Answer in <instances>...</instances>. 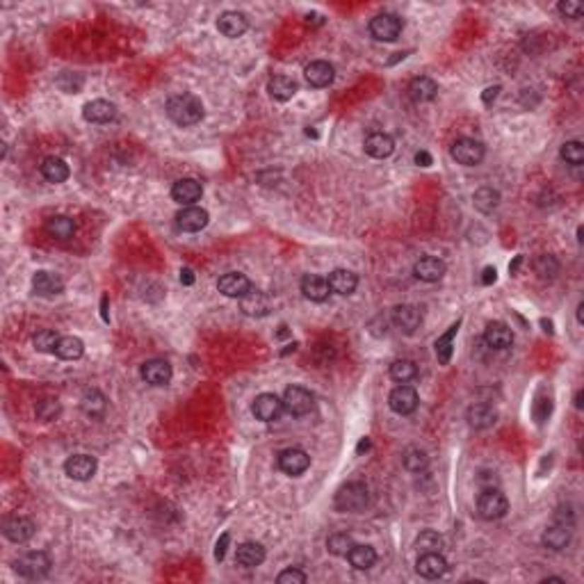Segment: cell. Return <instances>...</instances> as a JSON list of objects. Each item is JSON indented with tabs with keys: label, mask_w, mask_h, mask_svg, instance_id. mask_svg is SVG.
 I'll return each mask as SVG.
<instances>
[{
	"label": "cell",
	"mask_w": 584,
	"mask_h": 584,
	"mask_svg": "<svg viewBox=\"0 0 584 584\" xmlns=\"http://www.w3.org/2000/svg\"><path fill=\"white\" fill-rule=\"evenodd\" d=\"M167 117L176 126H194L203 119V103L194 94H176L167 101Z\"/></svg>",
	"instance_id": "6da1fadb"
},
{
	"label": "cell",
	"mask_w": 584,
	"mask_h": 584,
	"mask_svg": "<svg viewBox=\"0 0 584 584\" xmlns=\"http://www.w3.org/2000/svg\"><path fill=\"white\" fill-rule=\"evenodd\" d=\"M370 502V493H367V486L361 481H350V484H343L338 488L333 505L338 511H345V514H358L363 511Z\"/></svg>",
	"instance_id": "7a4b0ae2"
},
{
	"label": "cell",
	"mask_w": 584,
	"mask_h": 584,
	"mask_svg": "<svg viewBox=\"0 0 584 584\" xmlns=\"http://www.w3.org/2000/svg\"><path fill=\"white\" fill-rule=\"evenodd\" d=\"M14 571L25 580H39L50 571V557L42 550L23 552V555L14 561Z\"/></svg>",
	"instance_id": "3957f363"
},
{
	"label": "cell",
	"mask_w": 584,
	"mask_h": 584,
	"mask_svg": "<svg viewBox=\"0 0 584 584\" xmlns=\"http://www.w3.org/2000/svg\"><path fill=\"white\" fill-rule=\"evenodd\" d=\"M509 511V500L500 488H486L477 498V514L484 520H498Z\"/></svg>",
	"instance_id": "277c9868"
},
{
	"label": "cell",
	"mask_w": 584,
	"mask_h": 584,
	"mask_svg": "<svg viewBox=\"0 0 584 584\" xmlns=\"http://www.w3.org/2000/svg\"><path fill=\"white\" fill-rule=\"evenodd\" d=\"M404 21L397 14L384 12L377 14L370 21V35L377 39V42H395V39L402 35Z\"/></svg>",
	"instance_id": "5b68a950"
},
{
	"label": "cell",
	"mask_w": 584,
	"mask_h": 584,
	"mask_svg": "<svg viewBox=\"0 0 584 584\" xmlns=\"http://www.w3.org/2000/svg\"><path fill=\"white\" fill-rule=\"evenodd\" d=\"M450 153H452V158L459 162V165H464V167H475L479 165L481 160H484V144L473 137H459L452 149H450Z\"/></svg>",
	"instance_id": "8992f818"
},
{
	"label": "cell",
	"mask_w": 584,
	"mask_h": 584,
	"mask_svg": "<svg viewBox=\"0 0 584 584\" xmlns=\"http://www.w3.org/2000/svg\"><path fill=\"white\" fill-rule=\"evenodd\" d=\"M313 406H315L313 395L306 391V388H302V386H288V388H285V393H283V408L290 416H297V418L309 416L313 411Z\"/></svg>",
	"instance_id": "52a82bcc"
},
{
	"label": "cell",
	"mask_w": 584,
	"mask_h": 584,
	"mask_svg": "<svg viewBox=\"0 0 584 584\" xmlns=\"http://www.w3.org/2000/svg\"><path fill=\"white\" fill-rule=\"evenodd\" d=\"M279 468L285 475L299 477L311 468V457L302 447H285L283 452H279Z\"/></svg>",
	"instance_id": "ba28073f"
},
{
	"label": "cell",
	"mask_w": 584,
	"mask_h": 584,
	"mask_svg": "<svg viewBox=\"0 0 584 584\" xmlns=\"http://www.w3.org/2000/svg\"><path fill=\"white\" fill-rule=\"evenodd\" d=\"M283 411V399H279L274 393H263L253 399L251 404V413L256 416V420L260 423H274L276 418Z\"/></svg>",
	"instance_id": "9c48e42d"
},
{
	"label": "cell",
	"mask_w": 584,
	"mask_h": 584,
	"mask_svg": "<svg viewBox=\"0 0 584 584\" xmlns=\"http://www.w3.org/2000/svg\"><path fill=\"white\" fill-rule=\"evenodd\" d=\"M391 320L404 336H413L416 329L420 326V322H423V313H420L411 304H399L393 309Z\"/></svg>",
	"instance_id": "30bf717a"
},
{
	"label": "cell",
	"mask_w": 584,
	"mask_h": 584,
	"mask_svg": "<svg viewBox=\"0 0 584 584\" xmlns=\"http://www.w3.org/2000/svg\"><path fill=\"white\" fill-rule=\"evenodd\" d=\"M96 459L89 454H74L64 461V473L76 481H87L96 475Z\"/></svg>",
	"instance_id": "8fae6325"
},
{
	"label": "cell",
	"mask_w": 584,
	"mask_h": 584,
	"mask_svg": "<svg viewBox=\"0 0 584 584\" xmlns=\"http://www.w3.org/2000/svg\"><path fill=\"white\" fill-rule=\"evenodd\" d=\"M139 374L149 386H167L171 382V377H173V370H171L169 361H165V358H151V361H147L144 365H142Z\"/></svg>",
	"instance_id": "7c38bea8"
},
{
	"label": "cell",
	"mask_w": 584,
	"mask_h": 584,
	"mask_svg": "<svg viewBox=\"0 0 584 584\" xmlns=\"http://www.w3.org/2000/svg\"><path fill=\"white\" fill-rule=\"evenodd\" d=\"M210 214L208 210H203L199 206H188L176 214V227L185 233H199L208 227Z\"/></svg>",
	"instance_id": "4fadbf2b"
},
{
	"label": "cell",
	"mask_w": 584,
	"mask_h": 584,
	"mask_svg": "<svg viewBox=\"0 0 584 584\" xmlns=\"http://www.w3.org/2000/svg\"><path fill=\"white\" fill-rule=\"evenodd\" d=\"M3 534L12 543H25L35 537V522L25 516H9L3 520Z\"/></svg>",
	"instance_id": "5bb4252c"
},
{
	"label": "cell",
	"mask_w": 584,
	"mask_h": 584,
	"mask_svg": "<svg viewBox=\"0 0 584 584\" xmlns=\"http://www.w3.org/2000/svg\"><path fill=\"white\" fill-rule=\"evenodd\" d=\"M447 272V265L436 258V256H423L416 265H413V274L416 279L425 281V283H436L445 276Z\"/></svg>",
	"instance_id": "9a60e30c"
},
{
	"label": "cell",
	"mask_w": 584,
	"mask_h": 584,
	"mask_svg": "<svg viewBox=\"0 0 584 584\" xmlns=\"http://www.w3.org/2000/svg\"><path fill=\"white\" fill-rule=\"evenodd\" d=\"M217 290L224 297H231V299H240L249 290H251V281L240 272H227L224 276H219L217 281Z\"/></svg>",
	"instance_id": "2e32d148"
},
{
	"label": "cell",
	"mask_w": 584,
	"mask_h": 584,
	"mask_svg": "<svg viewBox=\"0 0 584 584\" xmlns=\"http://www.w3.org/2000/svg\"><path fill=\"white\" fill-rule=\"evenodd\" d=\"M416 571L420 578L425 580H436V578H443L445 571H447V561L445 557L440 555V552H423L416 563Z\"/></svg>",
	"instance_id": "e0dca14e"
},
{
	"label": "cell",
	"mask_w": 584,
	"mask_h": 584,
	"mask_svg": "<svg viewBox=\"0 0 584 584\" xmlns=\"http://www.w3.org/2000/svg\"><path fill=\"white\" fill-rule=\"evenodd\" d=\"M388 406L393 408L397 416H408L418 408V393L411 386H397L388 397Z\"/></svg>",
	"instance_id": "ac0fdd59"
},
{
	"label": "cell",
	"mask_w": 584,
	"mask_h": 584,
	"mask_svg": "<svg viewBox=\"0 0 584 584\" xmlns=\"http://www.w3.org/2000/svg\"><path fill=\"white\" fill-rule=\"evenodd\" d=\"M304 78L311 87L322 89V87H329L333 83L336 69H333V64L324 62V59H315V62H311L309 67L304 69Z\"/></svg>",
	"instance_id": "d6986e66"
},
{
	"label": "cell",
	"mask_w": 584,
	"mask_h": 584,
	"mask_svg": "<svg viewBox=\"0 0 584 584\" xmlns=\"http://www.w3.org/2000/svg\"><path fill=\"white\" fill-rule=\"evenodd\" d=\"M201 194H203V188H201V183L199 181H194V178H181L173 183V188H171V197L176 203H181V206H194L199 199H201Z\"/></svg>",
	"instance_id": "ffe728a7"
},
{
	"label": "cell",
	"mask_w": 584,
	"mask_h": 584,
	"mask_svg": "<svg viewBox=\"0 0 584 584\" xmlns=\"http://www.w3.org/2000/svg\"><path fill=\"white\" fill-rule=\"evenodd\" d=\"M484 343L491 350H507V347H511V343H514V331H511V326L505 322H488L484 331Z\"/></svg>",
	"instance_id": "44dd1931"
},
{
	"label": "cell",
	"mask_w": 584,
	"mask_h": 584,
	"mask_svg": "<svg viewBox=\"0 0 584 584\" xmlns=\"http://www.w3.org/2000/svg\"><path fill=\"white\" fill-rule=\"evenodd\" d=\"M247 28H249V21L242 12H224L217 18V30L229 39L242 37L244 33H247Z\"/></svg>",
	"instance_id": "7402d4cb"
},
{
	"label": "cell",
	"mask_w": 584,
	"mask_h": 584,
	"mask_svg": "<svg viewBox=\"0 0 584 584\" xmlns=\"http://www.w3.org/2000/svg\"><path fill=\"white\" fill-rule=\"evenodd\" d=\"M363 149L370 158H377V160H384L388 156H393L395 151V142L391 135H386V132H372V135H367L365 142H363Z\"/></svg>",
	"instance_id": "603a6c76"
},
{
	"label": "cell",
	"mask_w": 584,
	"mask_h": 584,
	"mask_svg": "<svg viewBox=\"0 0 584 584\" xmlns=\"http://www.w3.org/2000/svg\"><path fill=\"white\" fill-rule=\"evenodd\" d=\"M83 117L89 124H108L117 117V108L110 103V101H103V98H96V101H89V103L83 108Z\"/></svg>",
	"instance_id": "cb8c5ba5"
},
{
	"label": "cell",
	"mask_w": 584,
	"mask_h": 584,
	"mask_svg": "<svg viewBox=\"0 0 584 584\" xmlns=\"http://www.w3.org/2000/svg\"><path fill=\"white\" fill-rule=\"evenodd\" d=\"M240 309L249 317H265L270 313V297L260 290H249L244 297H240Z\"/></svg>",
	"instance_id": "d4e9b609"
},
{
	"label": "cell",
	"mask_w": 584,
	"mask_h": 584,
	"mask_svg": "<svg viewBox=\"0 0 584 584\" xmlns=\"http://www.w3.org/2000/svg\"><path fill=\"white\" fill-rule=\"evenodd\" d=\"M33 290L39 297H55L64 290V281L53 272H37L33 276Z\"/></svg>",
	"instance_id": "484cf974"
},
{
	"label": "cell",
	"mask_w": 584,
	"mask_h": 584,
	"mask_svg": "<svg viewBox=\"0 0 584 584\" xmlns=\"http://www.w3.org/2000/svg\"><path fill=\"white\" fill-rule=\"evenodd\" d=\"M406 91H408V98H411L413 103H427V101H432L438 94V85L434 83L432 78L418 76V78L411 80V83H408Z\"/></svg>",
	"instance_id": "4316f807"
},
{
	"label": "cell",
	"mask_w": 584,
	"mask_h": 584,
	"mask_svg": "<svg viewBox=\"0 0 584 584\" xmlns=\"http://www.w3.org/2000/svg\"><path fill=\"white\" fill-rule=\"evenodd\" d=\"M571 532H573L571 525L555 520L546 532H543V546L550 550H563L571 543Z\"/></svg>",
	"instance_id": "83f0119b"
},
{
	"label": "cell",
	"mask_w": 584,
	"mask_h": 584,
	"mask_svg": "<svg viewBox=\"0 0 584 584\" xmlns=\"http://www.w3.org/2000/svg\"><path fill=\"white\" fill-rule=\"evenodd\" d=\"M235 561L244 568H256L265 561V548L256 541H247L235 550Z\"/></svg>",
	"instance_id": "f1b7e54d"
},
{
	"label": "cell",
	"mask_w": 584,
	"mask_h": 584,
	"mask_svg": "<svg viewBox=\"0 0 584 584\" xmlns=\"http://www.w3.org/2000/svg\"><path fill=\"white\" fill-rule=\"evenodd\" d=\"M466 420H468V425L473 427V429H488V427L496 425L498 411L491 404H473V406L468 408Z\"/></svg>",
	"instance_id": "f546056e"
},
{
	"label": "cell",
	"mask_w": 584,
	"mask_h": 584,
	"mask_svg": "<svg viewBox=\"0 0 584 584\" xmlns=\"http://www.w3.org/2000/svg\"><path fill=\"white\" fill-rule=\"evenodd\" d=\"M302 292L306 299H311V302H324L326 297H329L331 288H329V281L322 279V276L306 274L302 279Z\"/></svg>",
	"instance_id": "4dcf8cb0"
},
{
	"label": "cell",
	"mask_w": 584,
	"mask_h": 584,
	"mask_svg": "<svg viewBox=\"0 0 584 584\" xmlns=\"http://www.w3.org/2000/svg\"><path fill=\"white\" fill-rule=\"evenodd\" d=\"M80 408H83V413L89 418H101L108 408V399L103 393L96 391V388H89V391H85L83 397H80Z\"/></svg>",
	"instance_id": "1f68e13d"
},
{
	"label": "cell",
	"mask_w": 584,
	"mask_h": 584,
	"mask_svg": "<svg viewBox=\"0 0 584 584\" xmlns=\"http://www.w3.org/2000/svg\"><path fill=\"white\" fill-rule=\"evenodd\" d=\"M459 326H461V320L454 322L450 329L438 338L436 345H434V350H436V358H438V363L440 365H447L450 361H452V354H454V336L459 333Z\"/></svg>",
	"instance_id": "d6a6232c"
},
{
	"label": "cell",
	"mask_w": 584,
	"mask_h": 584,
	"mask_svg": "<svg viewBox=\"0 0 584 584\" xmlns=\"http://www.w3.org/2000/svg\"><path fill=\"white\" fill-rule=\"evenodd\" d=\"M329 288L331 292H338V294H352L358 285V276L350 270H333L329 274Z\"/></svg>",
	"instance_id": "836d02e7"
},
{
	"label": "cell",
	"mask_w": 584,
	"mask_h": 584,
	"mask_svg": "<svg viewBox=\"0 0 584 584\" xmlns=\"http://www.w3.org/2000/svg\"><path fill=\"white\" fill-rule=\"evenodd\" d=\"M268 91H270V96L274 101H281V103H285V101H290L297 94V83L288 76H272L270 83H268Z\"/></svg>",
	"instance_id": "e575fe53"
},
{
	"label": "cell",
	"mask_w": 584,
	"mask_h": 584,
	"mask_svg": "<svg viewBox=\"0 0 584 584\" xmlns=\"http://www.w3.org/2000/svg\"><path fill=\"white\" fill-rule=\"evenodd\" d=\"M46 233L55 240H69L76 233V222L67 214H55L46 222Z\"/></svg>",
	"instance_id": "d590c367"
},
{
	"label": "cell",
	"mask_w": 584,
	"mask_h": 584,
	"mask_svg": "<svg viewBox=\"0 0 584 584\" xmlns=\"http://www.w3.org/2000/svg\"><path fill=\"white\" fill-rule=\"evenodd\" d=\"M69 165L62 160V158H55V156H50L42 162V176L48 181V183H64L69 178Z\"/></svg>",
	"instance_id": "8d00e7d4"
},
{
	"label": "cell",
	"mask_w": 584,
	"mask_h": 584,
	"mask_svg": "<svg viewBox=\"0 0 584 584\" xmlns=\"http://www.w3.org/2000/svg\"><path fill=\"white\" fill-rule=\"evenodd\" d=\"M55 354L62 358V361H78V358L85 354V343L76 336H64L59 338Z\"/></svg>",
	"instance_id": "74e56055"
},
{
	"label": "cell",
	"mask_w": 584,
	"mask_h": 584,
	"mask_svg": "<svg viewBox=\"0 0 584 584\" xmlns=\"http://www.w3.org/2000/svg\"><path fill=\"white\" fill-rule=\"evenodd\" d=\"M347 559H350V563L356 571H370L374 566V561H377V552H374L372 546H356L354 543Z\"/></svg>",
	"instance_id": "f35d334b"
},
{
	"label": "cell",
	"mask_w": 584,
	"mask_h": 584,
	"mask_svg": "<svg viewBox=\"0 0 584 584\" xmlns=\"http://www.w3.org/2000/svg\"><path fill=\"white\" fill-rule=\"evenodd\" d=\"M473 203L479 212H493L498 206H500V192L493 190V188H479L475 194H473Z\"/></svg>",
	"instance_id": "ab89813d"
},
{
	"label": "cell",
	"mask_w": 584,
	"mask_h": 584,
	"mask_svg": "<svg viewBox=\"0 0 584 584\" xmlns=\"http://www.w3.org/2000/svg\"><path fill=\"white\" fill-rule=\"evenodd\" d=\"M532 268H534L537 276L543 281H550V279H555V276L559 274V260L555 258V256H550V253H541L534 258V263H532Z\"/></svg>",
	"instance_id": "60d3db41"
},
{
	"label": "cell",
	"mask_w": 584,
	"mask_h": 584,
	"mask_svg": "<svg viewBox=\"0 0 584 584\" xmlns=\"http://www.w3.org/2000/svg\"><path fill=\"white\" fill-rule=\"evenodd\" d=\"M391 377L397 384H408L418 377V365L413 361H408V358H399V361L391 365Z\"/></svg>",
	"instance_id": "b9f144b4"
},
{
	"label": "cell",
	"mask_w": 584,
	"mask_h": 584,
	"mask_svg": "<svg viewBox=\"0 0 584 584\" xmlns=\"http://www.w3.org/2000/svg\"><path fill=\"white\" fill-rule=\"evenodd\" d=\"M402 464L406 470H411V473H423L427 468L429 459H427V452L420 447H406L404 454H402Z\"/></svg>",
	"instance_id": "7bdbcfd3"
},
{
	"label": "cell",
	"mask_w": 584,
	"mask_h": 584,
	"mask_svg": "<svg viewBox=\"0 0 584 584\" xmlns=\"http://www.w3.org/2000/svg\"><path fill=\"white\" fill-rule=\"evenodd\" d=\"M559 156H561L563 162H566V165L582 167V162H584V147H582V142H578V139L566 142V144L561 147Z\"/></svg>",
	"instance_id": "ee69618b"
},
{
	"label": "cell",
	"mask_w": 584,
	"mask_h": 584,
	"mask_svg": "<svg viewBox=\"0 0 584 584\" xmlns=\"http://www.w3.org/2000/svg\"><path fill=\"white\" fill-rule=\"evenodd\" d=\"M443 546H445L443 537H440L438 532H434V529H425L423 534L416 539V548L420 552H440L443 550Z\"/></svg>",
	"instance_id": "f6af8a7d"
},
{
	"label": "cell",
	"mask_w": 584,
	"mask_h": 584,
	"mask_svg": "<svg viewBox=\"0 0 584 584\" xmlns=\"http://www.w3.org/2000/svg\"><path fill=\"white\" fill-rule=\"evenodd\" d=\"M352 546H354V541L350 534H345V532H336V534H331L329 541H326V548H329V552L336 557H347Z\"/></svg>",
	"instance_id": "bcb514c9"
},
{
	"label": "cell",
	"mask_w": 584,
	"mask_h": 584,
	"mask_svg": "<svg viewBox=\"0 0 584 584\" xmlns=\"http://www.w3.org/2000/svg\"><path fill=\"white\" fill-rule=\"evenodd\" d=\"M57 343H59V336H57L53 329H44V331H39V333L33 338L35 350H37V352H42V354L55 352Z\"/></svg>",
	"instance_id": "7dc6e473"
},
{
	"label": "cell",
	"mask_w": 584,
	"mask_h": 584,
	"mask_svg": "<svg viewBox=\"0 0 584 584\" xmlns=\"http://www.w3.org/2000/svg\"><path fill=\"white\" fill-rule=\"evenodd\" d=\"M59 411H62V408H59V402L57 399H42V402L37 404V408H35V413H37V418L39 420H44V423H50V420H55L57 416H59Z\"/></svg>",
	"instance_id": "c3c4849f"
},
{
	"label": "cell",
	"mask_w": 584,
	"mask_h": 584,
	"mask_svg": "<svg viewBox=\"0 0 584 584\" xmlns=\"http://www.w3.org/2000/svg\"><path fill=\"white\" fill-rule=\"evenodd\" d=\"M83 83H85L83 76H78V74H69V71L57 78V85H64L62 89L67 91V94H76V91H78L80 87H83Z\"/></svg>",
	"instance_id": "681fc988"
},
{
	"label": "cell",
	"mask_w": 584,
	"mask_h": 584,
	"mask_svg": "<svg viewBox=\"0 0 584 584\" xmlns=\"http://www.w3.org/2000/svg\"><path fill=\"white\" fill-rule=\"evenodd\" d=\"M306 573L299 571V568H285L283 573H279V578H276V582L279 584H306Z\"/></svg>",
	"instance_id": "f907efd6"
},
{
	"label": "cell",
	"mask_w": 584,
	"mask_h": 584,
	"mask_svg": "<svg viewBox=\"0 0 584 584\" xmlns=\"http://www.w3.org/2000/svg\"><path fill=\"white\" fill-rule=\"evenodd\" d=\"M557 12L563 18H580L584 14V5L582 3H573V0H566V3L557 5Z\"/></svg>",
	"instance_id": "816d5d0a"
},
{
	"label": "cell",
	"mask_w": 584,
	"mask_h": 584,
	"mask_svg": "<svg viewBox=\"0 0 584 584\" xmlns=\"http://www.w3.org/2000/svg\"><path fill=\"white\" fill-rule=\"evenodd\" d=\"M550 411H552V402H550V399H537V404H534V418H537L539 425L546 423L548 416H550Z\"/></svg>",
	"instance_id": "f5cc1de1"
},
{
	"label": "cell",
	"mask_w": 584,
	"mask_h": 584,
	"mask_svg": "<svg viewBox=\"0 0 584 584\" xmlns=\"http://www.w3.org/2000/svg\"><path fill=\"white\" fill-rule=\"evenodd\" d=\"M477 484H479L481 491L498 488V477H496V473H491V470H481V473L477 475Z\"/></svg>",
	"instance_id": "db71d44e"
},
{
	"label": "cell",
	"mask_w": 584,
	"mask_h": 584,
	"mask_svg": "<svg viewBox=\"0 0 584 584\" xmlns=\"http://www.w3.org/2000/svg\"><path fill=\"white\" fill-rule=\"evenodd\" d=\"M229 543H231V534H229V532H224V534L219 537V541H217V546H214V559H217V561H222L224 557H227Z\"/></svg>",
	"instance_id": "11a10c76"
},
{
	"label": "cell",
	"mask_w": 584,
	"mask_h": 584,
	"mask_svg": "<svg viewBox=\"0 0 584 584\" xmlns=\"http://www.w3.org/2000/svg\"><path fill=\"white\" fill-rule=\"evenodd\" d=\"M498 94H500V85H496V87H486L484 94H481V101H484V105H491V103H493V101L498 98Z\"/></svg>",
	"instance_id": "9f6ffc18"
},
{
	"label": "cell",
	"mask_w": 584,
	"mask_h": 584,
	"mask_svg": "<svg viewBox=\"0 0 584 584\" xmlns=\"http://www.w3.org/2000/svg\"><path fill=\"white\" fill-rule=\"evenodd\" d=\"M496 279H498L496 268H484V272H481V283L491 285V283H496Z\"/></svg>",
	"instance_id": "6f0895ef"
},
{
	"label": "cell",
	"mask_w": 584,
	"mask_h": 584,
	"mask_svg": "<svg viewBox=\"0 0 584 584\" xmlns=\"http://www.w3.org/2000/svg\"><path fill=\"white\" fill-rule=\"evenodd\" d=\"M416 162H418L420 167H432L434 160H432V156H429L427 151H418V153H416Z\"/></svg>",
	"instance_id": "680465c9"
},
{
	"label": "cell",
	"mask_w": 584,
	"mask_h": 584,
	"mask_svg": "<svg viewBox=\"0 0 584 584\" xmlns=\"http://www.w3.org/2000/svg\"><path fill=\"white\" fill-rule=\"evenodd\" d=\"M181 283H183V285H192V283H194V272H192L190 268L181 270Z\"/></svg>",
	"instance_id": "91938a15"
},
{
	"label": "cell",
	"mask_w": 584,
	"mask_h": 584,
	"mask_svg": "<svg viewBox=\"0 0 584 584\" xmlns=\"http://www.w3.org/2000/svg\"><path fill=\"white\" fill-rule=\"evenodd\" d=\"M367 450H370V438H361V443H358L356 452L363 454V452H367Z\"/></svg>",
	"instance_id": "94428289"
},
{
	"label": "cell",
	"mask_w": 584,
	"mask_h": 584,
	"mask_svg": "<svg viewBox=\"0 0 584 584\" xmlns=\"http://www.w3.org/2000/svg\"><path fill=\"white\" fill-rule=\"evenodd\" d=\"M306 23H315V25H320V23H324V18H322L320 14H309V16H306Z\"/></svg>",
	"instance_id": "6125c7cd"
},
{
	"label": "cell",
	"mask_w": 584,
	"mask_h": 584,
	"mask_svg": "<svg viewBox=\"0 0 584 584\" xmlns=\"http://www.w3.org/2000/svg\"><path fill=\"white\" fill-rule=\"evenodd\" d=\"M101 309H103V311H101V313H103V320L110 322V317H108V297H103V299H101Z\"/></svg>",
	"instance_id": "be15d7a7"
},
{
	"label": "cell",
	"mask_w": 584,
	"mask_h": 584,
	"mask_svg": "<svg viewBox=\"0 0 584 584\" xmlns=\"http://www.w3.org/2000/svg\"><path fill=\"white\" fill-rule=\"evenodd\" d=\"M520 260H522L520 256H516V260H514V265H509V270H511V272H516V270H518V265H520Z\"/></svg>",
	"instance_id": "e7e4bbea"
},
{
	"label": "cell",
	"mask_w": 584,
	"mask_h": 584,
	"mask_svg": "<svg viewBox=\"0 0 584 584\" xmlns=\"http://www.w3.org/2000/svg\"><path fill=\"white\" fill-rule=\"evenodd\" d=\"M576 408H582V391L576 393Z\"/></svg>",
	"instance_id": "03108f58"
},
{
	"label": "cell",
	"mask_w": 584,
	"mask_h": 584,
	"mask_svg": "<svg viewBox=\"0 0 584 584\" xmlns=\"http://www.w3.org/2000/svg\"><path fill=\"white\" fill-rule=\"evenodd\" d=\"M582 311H584V304H580V306H578V322H580V324L584 322V320H582Z\"/></svg>",
	"instance_id": "003e7915"
}]
</instances>
